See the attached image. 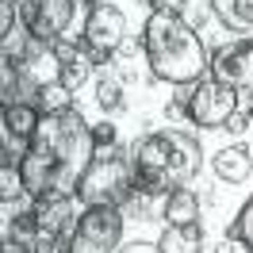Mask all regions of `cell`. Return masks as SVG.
<instances>
[{
	"mask_svg": "<svg viewBox=\"0 0 253 253\" xmlns=\"http://www.w3.org/2000/svg\"><path fill=\"white\" fill-rule=\"evenodd\" d=\"M96 158L92 126L84 123L77 108L50 111L39 119V130L31 134L27 158L19 161V176L31 200H62L77 196L81 176Z\"/></svg>",
	"mask_w": 253,
	"mask_h": 253,
	"instance_id": "6da1fadb",
	"label": "cell"
},
{
	"mask_svg": "<svg viewBox=\"0 0 253 253\" xmlns=\"http://www.w3.org/2000/svg\"><path fill=\"white\" fill-rule=\"evenodd\" d=\"M134 161V188L142 196H169L184 188L204 165V146L192 130L169 126V130H150L130 146Z\"/></svg>",
	"mask_w": 253,
	"mask_h": 253,
	"instance_id": "7a4b0ae2",
	"label": "cell"
},
{
	"mask_svg": "<svg viewBox=\"0 0 253 253\" xmlns=\"http://www.w3.org/2000/svg\"><path fill=\"white\" fill-rule=\"evenodd\" d=\"M142 54L150 73L169 84H196L211 69L200 31H192L173 12H150L142 23Z\"/></svg>",
	"mask_w": 253,
	"mask_h": 253,
	"instance_id": "3957f363",
	"label": "cell"
},
{
	"mask_svg": "<svg viewBox=\"0 0 253 253\" xmlns=\"http://www.w3.org/2000/svg\"><path fill=\"white\" fill-rule=\"evenodd\" d=\"M134 161H130V146H111V150H96L92 165L81 176L77 200L84 207H123L134 196Z\"/></svg>",
	"mask_w": 253,
	"mask_h": 253,
	"instance_id": "277c9868",
	"label": "cell"
},
{
	"mask_svg": "<svg viewBox=\"0 0 253 253\" xmlns=\"http://www.w3.org/2000/svg\"><path fill=\"white\" fill-rule=\"evenodd\" d=\"M123 238V207H84L65 253H115Z\"/></svg>",
	"mask_w": 253,
	"mask_h": 253,
	"instance_id": "5b68a950",
	"label": "cell"
},
{
	"mask_svg": "<svg viewBox=\"0 0 253 253\" xmlns=\"http://www.w3.org/2000/svg\"><path fill=\"white\" fill-rule=\"evenodd\" d=\"M126 42V16L115 4H92V12L81 27V46L96 65H108L119 58V50Z\"/></svg>",
	"mask_w": 253,
	"mask_h": 253,
	"instance_id": "8992f818",
	"label": "cell"
},
{
	"mask_svg": "<svg viewBox=\"0 0 253 253\" xmlns=\"http://www.w3.org/2000/svg\"><path fill=\"white\" fill-rule=\"evenodd\" d=\"M238 88L230 84H222V81H196L188 84V92H184V111H188V123L204 126V130H222L226 119L238 111Z\"/></svg>",
	"mask_w": 253,
	"mask_h": 253,
	"instance_id": "52a82bcc",
	"label": "cell"
},
{
	"mask_svg": "<svg viewBox=\"0 0 253 253\" xmlns=\"http://www.w3.org/2000/svg\"><path fill=\"white\" fill-rule=\"evenodd\" d=\"M73 16H77V0H19L23 27L42 42L65 39V31L73 27Z\"/></svg>",
	"mask_w": 253,
	"mask_h": 253,
	"instance_id": "ba28073f",
	"label": "cell"
},
{
	"mask_svg": "<svg viewBox=\"0 0 253 253\" xmlns=\"http://www.w3.org/2000/svg\"><path fill=\"white\" fill-rule=\"evenodd\" d=\"M211 77L238 88V92H250L253 88V39H234V42L215 46V54H211Z\"/></svg>",
	"mask_w": 253,
	"mask_h": 253,
	"instance_id": "9c48e42d",
	"label": "cell"
},
{
	"mask_svg": "<svg viewBox=\"0 0 253 253\" xmlns=\"http://www.w3.org/2000/svg\"><path fill=\"white\" fill-rule=\"evenodd\" d=\"M46 81L35 73L27 62H12V58H0V104L12 108V104H35L39 108V88Z\"/></svg>",
	"mask_w": 253,
	"mask_h": 253,
	"instance_id": "30bf717a",
	"label": "cell"
},
{
	"mask_svg": "<svg viewBox=\"0 0 253 253\" xmlns=\"http://www.w3.org/2000/svg\"><path fill=\"white\" fill-rule=\"evenodd\" d=\"M35 219L42 226V234L54 242V246H65L73 226H77V215H73V196H62V200H35L31 204Z\"/></svg>",
	"mask_w": 253,
	"mask_h": 253,
	"instance_id": "8fae6325",
	"label": "cell"
},
{
	"mask_svg": "<svg viewBox=\"0 0 253 253\" xmlns=\"http://www.w3.org/2000/svg\"><path fill=\"white\" fill-rule=\"evenodd\" d=\"M211 169H215V176L226 180V184H242V180H250V173H253L250 146H222L219 154L211 158Z\"/></svg>",
	"mask_w": 253,
	"mask_h": 253,
	"instance_id": "7c38bea8",
	"label": "cell"
},
{
	"mask_svg": "<svg viewBox=\"0 0 253 253\" xmlns=\"http://www.w3.org/2000/svg\"><path fill=\"white\" fill-rule=\"evenodd\" d=\"M161 219H165V226H200V196L192 188L169 192L161 204Z\"/></svg>",
	"mask_w": 253,
	"mask_h": 253,
	"instance_id": "4fadbf2b",
	"label": "cell"
},
{
	"mask_svg": "<svg viewBox=\"0 0 253 253\" xmlns=\"http://www.w3.org/2000/svg\"><path fill=\"white\" fill-rule=\"evenodd\" d=\"M161 253H204V222L200 226H165L158 238Z\"/></svg>",
	"mask_w": 253,
	"mask_h": 253,
	"instance_id": "5bb4252c",
	"label": "cell"
},
{
	"mask_svg": "<svg viewBox=\"0 0 253 253\" xmlns=\"http://www.w3.org/2000/svg\"><path fill=\"white\" fill-rule=\"evenodd\" d=\"M211 16L226 31H253V0H211Z\"/></svg>",
	"mask_w": 253,
	"mask_h": 253,
	"instance_id": "9a60e30c",
	"label": "cell"
},
{
	"mask_svg": "<svg viewBox=\"0 0 253 253\" xmlns=\"http://www.w3.org/2000/svg\"><path fill=\"white\" fill-rule=\"evenodd\" d=\"M96 104L104 108V115H115V111L126 108V96H123V77L119 73H100V81H96Z\"/></svg>",
	"mask_w": 253,
	"mask_h": 253,
	"instance_id": "2e32d148",
	"label": "cell"
},
{
	"mask_svg": "<svg viewBox=\"0 0 253 253\" xmlns=\"http://www.w3.org/2000/svg\"><path fill=\"white\" fill-rule=\"evenodd\" d=\"M39 119H42V111L35 104H12V108H4V126L12 134H19V138H31L39 130Z\"/></svg>",
	"mask_w": 253,
	"mask_h": 253,
	"instance_id": "e0dca14e",
	"label": "cell"
},
{
	"mask_svg": "<svg viewBox=\"0 0 253 253\" xmlns=\"http://www.w3.org/2000/svg\"><path fill=\"white\" fill-rule=\"evenodd\" d=\"M65 108H73V92L65 88L62 81H46L39 88V111L50 115V111H65Z\"/></svg>",
	"mask_w": 253,
	"mask_h": 253,
	"instance_id": "ac0fdd59",
	"label": "cell"
},
{
	"mask_svg": "<svg viewBox=\"0 0 253 253\" xmlns=\"http://www.w3.org/2000/svg\"><path fill=\"white\" fill-rule=\"evenodd\" d=\"M92 69H96V62L88 58V54H81L77 62H65V65H58V81H62L69 92H77L84 81L92 77Z\"/></svg>",
	"mask_w": 253,
	"mask_h": 253,
	"instance_id": "d6986e66",
	"label": "cell"
},
{
	"mask_svg": "<svg viewBox=\"0 0 253 253\" xmlns=\"http://www.w3.org/2000/svg\"><path fill=\"white\" fill-rule=\"evenodd\" d=\"M226 238H234L238 246H246V250L253 253V196L246 200V204H242V211L234 215V222H230Z\"/></svg>",
	"mask_w": 253,
	"mask_h": 253,
	"instance_id": "ffe728a7",
	"label": "cell"
},
{
	"mask_svg": "<svg viewBox=\"0 0 253 253\" xmlns=\"http://www.w3.org/2000/svg\"><path fill=\"white\" fill-rule=\"evenodd\" d=\"M23 176H19V165H0V200L12 204L16 196H23Z\"/></svg>",
	"mask_w": 253,
	"mask_h": 253,
	"instance_id": "44dd1931",
	"label": "cell"
},
{
	"mask_svg": "<svg viewBox=\"0 0 253 253\" xmlns=\"http://www.w3.org/2000/svg\"><path fill=\"white\" fill-rule=\"evenodd\" d=\"M207 16H211V0H188L184 12H180V19L188 23L192 31H200V27L207 23Z\"/></svg>",
	"mask_w": 253,
	"mask_h": 253,
	"instance_id": "7402d4cb",
	"label": "cell"
},
{
	"mask_svg": "<svg viewBox=\"0 0 253 253\" xmlns=\"http://www.w3.org/2000/svg\"><path fill=\"white\" fill-rule=\"evenodd\" d=\"M50 50H54L58 65H65V62H77L81 54H84V46H81V42H69V39H58V42H50Z\"/></svg>",
	"mask_w": 253,
	"mask_h": 253,
	"instance_id": "603a6c76",
	"label": "cell"
},
{
	"mask_svg": "<svg viewBox=\"0 0 253 253\" xmlns=\"http://www.w3.org/2000/svg\"><path fill=\"white\" fill-rule=\"evenodd\" d=\"M92 138H96V150H111L119 134H115V126L104 119V123H96V126H92Z\"/></svg>",
	"mask_w": 253,
	"mask_h": 253,
	"instance_id": "cb8c5ba5",
	"label": "cell"
},
{
	"mask_svg": "<svg viewBox=\"0 0 253 253\" xmlns=\"http://www.w3.org/2000/svg\"><path fill=\"white\" fill-rule=\"evenodd\" d=\"M250 123H253V108H250V111L238 108L234 115L226 119V126H222V130H230V134H246V130H250Z\"/></svg>",
	"mask_w": 253,
	"mask_h": 253,
	"instance_id": "d4e9b609",
	"label": "cell"
},
{
	"mask_svg": "<svg viewBox=\"0 0 253 253\" xmlns=\"http://www.w3.org/2000/svg\"><path fill=\"white\" fill-rule=\"evenodd\" d=\"M12 23H16V4H12V0H0V35L16 31Z\"/></svg>",
	"mask_w": 253,
	"mask_h": 253,
	"instance_id": "484cf974",
	"label": "cell"
},
{
	"mask_svg": "<svg viewBox=\"0 0 253 253\" xmlns=\"http://www.w3.org/2000/svg\"><path fill=\"white\" fill-rule=\"evenodd\" d=\"M146 4H150V12H173V16H180L188 0H146Z\"/></svg>",
	"mask_w": 253,
	"mask_h": 253,
	"instance_id": "4316f807",
	"label": "cell"
},
{
	"mask_svg": "<svg viewBox=\"0 0 253 253\" xmlns=\"http://www.w3.org/2000/svg\"><path fill=\"white\" fill-rule=\"evenodd\" d=\"M115 253H161V250H158V242H130V246H123Z\"/></svg>",
	"mask_w": 253,
	"mask_h": 253,
	"instance_id": "83f0119b",
	"label": "cell"
},
{
	"mask_svg": "<svg viewBox=\"0 0 253 253\" xmlns=\"http://www.w3.org/2000/svg\"><path fill=\"white\" fill-rule=\"evenodd\" d=\"M230 246H234V238H222L219 246H215V253H234V250H230Z\"/></svg>",
	"mask_w": 253,
	"mask_h": 253,
	"instance_id": "f1b7e54d",
	"label": "cell"
},
{
	"mask_svg": "<svg viewBox=\"0 0 253 253\" xmlns=\"http://www.w3.org/2000/svg\"><path fill=\"white\" fill-rule=\"evenodd\" d=\"M88 4H104V0H88Z\"/></svg>",
	"mask_w": 253,
	"mask_h": 253,
	"instance_id": "f546056e",
	"label": "cell"
},
{
	"mask_svg": "<svg viewBox=\"0 0 253 253\" xmlns=\"http://www.w3.org/2000/svg\"><path fill=\"white\" fill-rule=\"evenodd\" d=\"M4 253H16V250H4Z\"/></svg>",
	"mask_w": 253,
	"mask_h": 253,
	"instance_id": "4dcf8cb0",
	"label": "cell"
},
{
	"mask_svg": "<svg viewBox=\"0 0 253 253\" xmlns=\"http://www.w3.org/2000/svg\"><path fill=\"white\" fill-rule=\"evenodd\" d=\"M250 154H253V146H250Z\"/></svg>",
	"mask_w": 253,
	"mask_h": 253,
	"instance_id": "1f68e13d",
	"label": "cell"
}]
</instances>
